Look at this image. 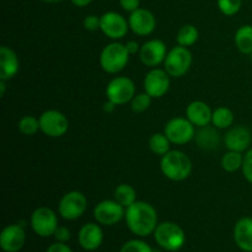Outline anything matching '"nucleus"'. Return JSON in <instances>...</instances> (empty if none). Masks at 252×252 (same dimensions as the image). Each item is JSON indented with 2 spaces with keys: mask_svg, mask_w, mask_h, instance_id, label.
I'll return each instance as SVG.
<instances>
[{
  "mask_svg": "<svg viewBox=\"0 0 252 252\" xmlns=\"http://www.w3.org/2000/svg\"><path fill=\"white\" fill-rule=\"evenodd\" d=\"M196 140L199 147L203 148V149L211 150L216 149L218 147L219 142H220V137H219V133L214 128L204 126L197 132Z\"/></svg>",
  "mask_w": 252,
  "mask_h": 252,
  "instance_id": "obj_22",
  "label": "nucleus"
},
{
  "mask_svg": "<svg viewBox=\"0 0 252 252\" xmlns=\"http://www.w3.org/2000/svg\"><path fill=\"white\" fill-rule=\"evenodd\" d=\"M46 2H59V1H63V0H43Z\"/></svg>",
  "mask_w": 252,
  "mask_h": 252,
  "instance_id": "obj_42",
  "label": "nucleus"
},
{
  "mask_svg": "<svg viewBox=\"0 0 252 252\" xmlns=\"http://www.w3.org/2000/svg\"><path fill=\"white\" fill-rule=\"evenodd\" d=\"M19 71L16 53L6 46L0 47V80H10Z\"/></svg>",
  "mask_w": 252,
  "mask_h": 252,
  "instance_id": "obj_20",
  "label": "nucleus"
},
{
  "mask_svg": "<svg viewBox=\"0 0 252 252\" xmlns=\"http://www.w3.org/2000/svg\"><path fill=\"white\" fill-rule=\"evenodd\" d=\"M130 30L135 34L139 36H148L152 33L157 26V20L154 15L147 9H137L135 11L130 12L129 20H128Z\"/></svg>",
  "mask_w": 252,
  "mask_h": 252,
  "instance_id": "obj_15",
  "label": "nucleus"
},
{
  "mask_svg": "<svg viewBox=\"0 0 252 252\" xmlns=\"http://www.w3.org/2000/svg\"><path fill=\"white\" fill-rule=\"evenodd\" d=\"M120 4L122 6L123 10L126 11L133 12L137 9H139L140 0H120Z\"/></svg>",
  "mask_w": 252,
  "mask_h": 252,
  "instance_id": "obj_36",
  "label": "nucleus"
},
{
  "mask_svg": "<svg viewBox=\"0 0 252 252\" xmlns=\"http://www.w3.org/2000/svg\"><path fill=\"white\" fill-rule=\"evenodd\" d=\"M198 39V30L193 25H185L177 32L176 41L179 46L189 47L194 44Z\"/></svg>",
  "mask_w": 252,
  "mask_h": 252,
  "instance_id": "obj_25",
  "label": "nucleus"
},
{
  "mask_svg": "<svg viewBox=\"0 0 252 252\" xmlns=\"http://www.w3.org/2000/svg\"><path fill=\"white\" fill-rule=\"evenodd\" d=\"M54 238L59 241V243H66L70 239V231L65 226H58L54 233Z\"/></svg>",
  "mask_w": 252,
  "mask_h": 252,
  "instance_id": "obj_35",
  "label": "nucleus"
},
{
  "mask_svg": "<svg viewBox=\"0 0 252 252\" xmlns=\"http://www.w3.org/2000/svg\"><path fill=\"white\" fill-rule=\"evenodd\" d=\"M154 238L158 245L167 251L179 250L184 246L185 240H186L181 226L171 221L159 224L154 231Z\"/></svg>",
  "mask_w": 252,
  "mask_h": 252,
  "instance_id": "obj_4",
  "label": "nucleus"
},
{
  "mask_svg": "<svg viewBox=\"0 0 252 252\" xmlns=\"http://www.w3.org/2000/svg\"><path fill=\"white\" fill-rule=\"evenodd\" d=\"M243 161L244 157L241 155V153L230 150V152L226 153L223 157V159H221V166H223V169L225 170V171L234 172L243 166Z\"/></svg>",
  "mask_w": 252,
  "mask_h": 252,
  "instance_id": "obj_28",
  "label": "nucleus"
},
{
  "mask_svg": "<svg viewBox=\"0 0 252 252\" xmlns=\"http://www.w3.org/2000/svg\"><path fill=\"white\" fill-rule=\"evenodd\" d=\"M26 235L20 225H9L0 234V246L5 252H17L22 249Z\"/></svg>",
  "mask_w": 252,
  "mask_h": 252,
  "instance_id": "obj_16",
  "label": "nucleus"
},
{
  "mask_svg": "<svg viewBox=\"0 0 252 252\" xmlns=\"http://www.w3.org/2000/svg\"><path fill=\"white\" fill-rule=\"evenodd\" d=\"M235 43L239 51L244 54H252V26L244 25L236 31Z\"/></svg>",
  "mask_w": 252,
  "mask_h": 252,
  "instance_id": "obj_23",
  "label": "nucleus"
},
{
  "mask_svg": "<svg viewBox=\"0 0 252 252\" xmlns=\"http://www.w3.org/2000/svg\"><path fill=\"white\" fill-rule=\"evenodd\" d=\"M234 122V113L233 111L229 110L226 107H219L217 108L212 116V123L216 128H228L233 125Z\"/></svg>",
  "mask_w": 252,
  "mask_h": 252,
  "instance_id": "obj_26",
  "label": "nucleus"
},
{
  "mask_svg": "<svg viewBox=\"0 0 252 252\" xmlns=\"http://www.w3.org/2000/svg\"><path fill=\"white\" fill-rule=\"evenodd\" d=\"M234 240L243 251L252 252V218L240 219L234 228Z\"/></svg>",
  "mask_w": 252,
  "mask_h": 252,
  "instance_id": "obj_21",
  "label": "nucleus"
},
{
  "mask_svg": "<svg viewBox=\"0 0 252 252\" xmlns=\"http://www.w3.org/2000/svg\"><path fill=\"white\" fill-rule=\"evenodd\" d=\"M84 27L88 31H96L101 27V17L96 16V15H88L84 19Z\"/></svg>",
  "mask_w": 252,
  "mask_h": 252,
  "instance_id": "obj_34",
  "label": "nucleus"
},
{
  "mask_svg": "<svg viewBox=\"0 0 252 252\" xmlns=\"http://www.w3.org/2000/svg\"><path fill=\"white\" fill-rule=\"evenodd\" d=\"M241 169H243V174L245 179L250 184H252V149L248 150L246 155H244V161Z\"/></svg>",
  "mask_w": 252,
  "mask_h": 252,
  "instance_id": "obj_33",
  "label": "nucleus"
},
{
  "mask_svg": "<svg viewBox=\"0 0 252 252\" xmlns=\"http://www.w3.org/2000/svg\"><path fill=\"white\" fill-rule=\"evenodd\" d=\"M252 140L251 132L245 127H238L231 128L230 130H228V133L225 134V142L226 148L229 150H233V152H239L243 153L250 147Z\"/></svg>",
  "mask_w": 252,
  "mask_h": 252,
  "instance_id": "obj_17",
  "label": "nucleus"
},
{
  "mask_svg": "<svg viewBox=\"0 0 252 252\" xmlns=\"http://www.w3.org/2000/svg\"><path fill=\"white\" fill-rule=\"evenodd\" d=\"M93 1V0H71V2H73L74 5H76V6L79 7H84V6H88L90 2Z\"/></svg>",
  "mask_w": 252,
  "mask_h": 252,
  "instance_id": "obj_39",
  "label": "nucleus"
},
{
  "mask_svg": "<svg viewBox=\"0 0 252 252\" xmlns=\"http://www.w3.org/2000/svg\"><path fill=\"white\" fill-rule=\"evenodd\" d=\"M19 129L25 135L36 134L39 129V120H37L33 116H25L20 120Z\"/></svg>",
  "mask_w": 252,
  "mask_h": 252,
  "instance_id": "obj_29",
  "label": "nucleus"
},
{
  "mask_svg": "<svg viewBox=\"0 0 252 252\" xmlns=\"http://www.w3.org/2000/svg\"><path fill=\"white\" fill-rule=\"evenodd\" d=\"M69 128L68 118L56 110L46 111L39 117V129L52 138L62 137Z\"/></svg>",
  "mask_w": 252,
  "mask_h": 252,
  "instance_id": "obj_10",
  "label": "nucleus"
},
{
  "mask_svg": "<svg viewBox=\"0 0 252 252\" xmlns=\"http://www.w3.org/2000/svg\"><path fill=\"white\" fill-rule=\"evenodd\" d=\"M152 96L148 95L147 93L139 94V95H135L134 97L132 98V103H130V107L134 112L140 113L144 112L145 110H148L152 103Z\"/></svg>",
  "mask_w": 252,
  "mask_h": 252,
  "instance_id": "obj_30",
  "label": "nucleus"
},
{
  "mask_svg": "<svg viewBox=\"0 0 252 252\" xmlns=\"http://www.w3.org/2000/svg\"><path fill=\"white\" fill-rule=\"evenodd\" d=\"M251 61H252V54H251Z\"/></svg>",
  "mask_w": 252,
  "mask_h": 252,
  "instance_id": "obj_43",
  "label": "nucleus"
},
{
  "mask_svg": "<svg viewBox=\"0 0 252 252\" xmlns=\"http://www.w3.org/2000/svg\"><path fill=\"white\" fill-rule=\"evenodd\" d=\"M128 22L122 15L115 11H108L101 16L100 30L112 39L123 38L128 32Z\"/></svg>",
  "mask_w": 252,
  "mask_h": 252,
  "instance_id": "obj_13",
  "label": "nucleus"
},
{
  "mask_svg": "<svg viewBox=\"0 0 252 252\" xmlns=\"http://www.w3.org/2000/svg\"><path fill=\"white\" fill-rule=\"evenodd\" d=\"M88 199L81 192L71 191L64 194L59 202L58 211L59 214L66 220H75L80 218L86 211Z\"/></svg>",
  "mask_w": 252,
  "mask_h": 252,
  "instance_id": "obj_7",
  "label": "nucleus"
},
{
  "mask_svg": "<svg viewBox=\"0 0 252 252\" xmlns=\"http://www.w3.org/2000/svg\"><path fill=\"white\" fill-rule=\"evenodd\" d=\"M165 135L174 144L182 145L191 142L196 137L194 126L187 118H174L165 126Z\"/></svg>",
  "mask_w": 252,
  "mask_h": 252,
  "instance_id": "obj_8",
  "label": "nucleus"
},
{
  "mask_svg": "<svg viewBox=\"0 0 252 252\" xmlns=\"http://www.w3.org/2000/svg\"><path fill=\"white\" fill-rule=\"evenodd\" d=\"M170 140L169 138L161 133H155L149 139V148L154 154L164 157L166 153L170 152Z\"/></svg>",
  "mask_w": 252,
  "mask_h": 252,
  "instance_id": "obj_27",
  "label": "nucleus"
},
{
  "mask_svg": "<svg viewBox=\"0 0 252 252\" xmlns=\"http://www.w3.org/2000/svg\"><path fill=\"white\" fill-rule=\"evenodd\" d=\"M115 201H117L118 203L122 204L123 207L128 208V207L132 206L134 202H137V193H135V189H133L130 185H120V186L115 189Z\"/></svg>",
  "mask_w": 252,
  "mask_h": 252,
  "instance_id": "obj_24",
  "label": "nucleus"
},
{
  "mask_svg": "<svg viewBox=\"0 0 252 252\" xmlns=\"http://www.w3.org/2000/svg\"><path fill=\"white\" fill-rule=\"evenodd\" d=\"M165 70L170 76L180 78L189 71L192 64V54L187 47H174L165 58Z\"/></svg>",
  "mask_w": 252,
  "mask_h": 252,
  "instance_id": "obj_5",
  "label": "nucleus"
},
{
  "mask_svg": "<svg viewBox=\"0 0 252 252\" xmlns=\"http://www.w3.org/2000/svg\"><path fill=\"white\" fill-rule=\"evenodd\" d=\"M116 106H117V105H115V103H113L112 101L108 100L107 102L103 103V110H105L106 112H112V111L116 108Z\"/></svg>",
  "mask_w": 252,
  "mask_h": 252,
  "instance_id": "obj_40",
  "label": "nucleus"
},
{
  "mask_svg": "<svg viewBox=\"0 0 252 252\" xmlns=\"http://www.w3.org/2000/svg\"><path fill=\"white\" fill-rule=\"evenodd\" d=\"M161 171L172 181H182L191 175V159L180 150H171L162 157L160 161Z\"/></svg>",
  "mask_w": 252,
  "mask_h": 252,
  "instance_id": "obj_2",
  "label": "nucleus"
},
{
  "mask_svg": "<svg viewBox=\"0 0 252 252\" xmlns=\"http://www.w3.org/2000/svg\"><path fill=\"white\" fill-rule=\"evenodd\" d=\"M126 223L137 236H148L158 226V213L152 204L137 201L126 209Z\"/></svg>",
  "mask_w": 252,
  "mask_h": 252,
  "instance_id": "obj_1",
  "label": "nucleus"
},
{
  "mask_svg": "<svg viewBox=\"0 0 252 252\" xmlns=\"http://www.w3.org/2000/svg\"><path fill=\"white\" fill-rule=\"evenodd\" d=\"M106 96L115 105H125L135 96L134 83L126 76L112 79L106 88Z\"/></svg>",
  "mask_w": 252,
  "mask_h": 252,
  "instance_id": "obj_6",
  "label": "nucleus"
},
{
  "mask_svg": "<svg viewBox=\"0 0 252 252\" xmlns=\"http://www.w3.org/2000/svg\"><path fill=\"white\" fill-rule=\"evenodd\" d=\"M129 59V53L123 44L113 42L102 49L100 56L101 68L110 74L120 73L126 68Z\"/></svg>",
  "mask_w": 252,
  "mask_h": 252,
  "instance_id": "obj_3",
  "label": "nucleus"
},
{
  "mask_svg": "<svg viewBox=\"0 0 252 252\" xmlns=\"http://www.w3.org/2000/svg\"><path fill=\"white\" fill-rule=\"evenodd\" d=\"M123 208L117 201H102L94 209V217L102 225H113L126 216Z\"/></svg>",
  "mask_w": 252,
  "mask_h": 252,
  "instance_id": "obj_12",
  "label": "nucleus"
},
{
  "mask_svg": "<svg viewBox=\"0 0 252 252\" xmlns=\"http://www.w3.org/2000/svg\"><path fill=\"white\" fill-rule=\"evenodd\" d=\"M79 244L86 251H95L102 244L103 234L97 224H85L79 231Z\"/></svg>",
  "mask_w": 252,
  "mask_h": 252,
  "instance_id": "obj_18",
  "label": "nucleus"
},
{
  "mask_svg": "<svg viewBox=\"0 0 252 252\" xmlns=\"http://www.w3.org/2000/svg\"><path fill=\"white\" fill-rule=\"evenodd\" d=\"M5 90H6V85H5V80H0V96H4Z\"/></svg>",
  "mask_w": 252,
  "mask_h": 252,
  "instance_id": "obj_41",
  "label": "nucleus"
},
{
  "mask_svg": "<svg viewBox=\"0 0 252 252\" xmlns=\"http://www.w3.org/2000/svg\"><path fill=\"white\" fill-rule=\"evenodd\" d=\"M46 252H73V251H71V249L69 248L68 245H65V243H59L58 241V243L49 246Z\"/></svg>",
  "mask_w": 252,
  "mask_h": 252,
  "instance_id": "obj_37",
  "label": "nucleus"
},
{
  "mask_svg": "<svg viewBox=\"0 0 252 252\" xmlns=\"http://www.w3.org/2000/svg\"><path fill=\"white\" fill-rule=\"evenodd\" d=\"M121 252H153V250L144 241L130 240L122 246Z\"/></svg>",
  "mask_w": 252,
  "mask_h": 252,
  "instance_id": "obj_32",
  "label": "nucleus"
},
{
  "mask_svg": "<svg viewBox=\"0 0 252 252\" xmlns=\"http://www.w3.org/2000/svg\"><path fill=\"white\" fill-rule=\"evenodd\" d=\"M243 0H218V7L226 16H233L238 14L241 7Z\"/></svg>",
  "mask_w": 252,
  "mask_h": 252,
  "instance_id": "obj_31",
  "label": "nucleus"
},
{
  "mask_svg": "<svg viewBox=\"0 0 252 252\" xmlns=\"http://www.w3.org/2000/svg\"><path fill=\"white\" fill-rule=\"evenodd\" d=\"M187 120L197 127H204L208 126L212 122V116L213 112L211 111V107L203 101H193L187 106L186 110Z\"/></svg>",
  "mask_w": 252,
  "mask_h": 252,
  "instance_id": "obj_19",
  "label": "nucleus"
},
{
  "mask_svg": "<svg viewBox=\"0 0 252 252\" xmlns=\"http://www.w3.org/2000/svg\"><path fill=\"white\" fill-rule=\"evenodd\" d=\"M125 46H126V48H127L129 56H130V54H135L137 52L140 51L139 44H138V42H135V41H128L127 43L125 44Z\"/></svg>",
  "mask_w": 252,
  "mask_h": 252,
  "instance_id": "obj_38",
  "label": "nucleus"
},
{
  "mask_svg": "<svg viewBox=\"0 0 252 252\" xmlns=\"http://www.w3.org/2000/svg\"><path fill=\"white\" fill-rule=\"evenodd\" d=\"M170 75L162 69H153L145 75L144 90L153 98L162 97L169 91Z\"/></svg>",
  "mask_w": 252,
  "mask_h": 252,
  "instance_id": "obj_11",
  "label": "nucleus"
},
{
  "mask_svg": "<svg viewBox=\"0 0 252 252\" xmlns=\"http://www.w3.org/2000/svg\"><path fill=\"white\" fill-rule=\"evenodd\" d=\"M31 226L37 235L47 238L54 235L58 228V219L52 209L47 207H39L32 213Z\"/></svg>",
  "mask_w": 252,
  "mask_h": 252,
  "instance_id": "obj_9",
  "label": "nucleus"
},
{
  "mask_svg": "<svg viewBox=\"0 0 252 252\" xmlns=\"http://www.w3.org/2000/svg\"><path fill=\"white\" fill-rule=\"evenodd\" d=\"M140 61L147 66H157L166 58V46L160 39L148 41L140 47Z\"/></svg>",
  "mask_w": 252,
  "mask_h": 252,
  "instance_id": "obj_14",
  "label": "nucleus"
}]
</instances>
